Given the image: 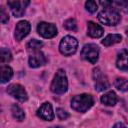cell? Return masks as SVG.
Listing matches in <instances>:
<instances>
[{
    "label": "cell",
    "mask_w": 128,
    "mask_h": 128,
    "mask_svg": "<svg viewBox=\"0 0 128 128\" xmlns=\"http://www.w3.org/2000/svg\"><path fill=\"white\" fill-rule=\"evenodd\" d=\"M67 88H68V81H67L66 73L63 69H59L52 80L50 89L55 94H63L67 91Z\"/></svg>",
    "instance_id": "obj_2"
},
{
    "label": "cell",
    "mask_w": 128,
    "mask_h": 128,
    "mask_svg": "<svg viewBox=\"0 0 128 128\" xmlns=\"http://www.w3.org/2000/svg\"><path fill=\"white\" fill-rule=\"evenodd\" d=\"M37 116L43 120H47V121L53 120L54 119V112H53L52 105L49 102L43 103L37 110Z\"/></svg>",
    "instance_id": "obj_11"
},
{
    "label": "cell",
    "mask_w": 128,
    "mask_h": 128,
    "mask_svg": "<svg viewBox=\"0 0 128 128\" xmlns=\"http://www.w3.org/2000/svg\"><path fill=\"white\" fill-rule=\"evenodd\" d=\"M64 27H65L67 30L76 31V30H77V24H76L75 19H73V18L67 19V20L64 22Z\"/></svg>",
    "instance_id": "obj_22"
},
{
    "label": "cell",
    "mask_w": 128,
    "mask_h": 128,
    "mask_svg": "<svg viewBox=\"0 0 128 128\" xmlns=\"http://www.w3.org/2000/svg\"><path fill=\"white\" fill-rule=\"evenodd\" d=\"M126 34H127V36H128V28L126 29Z\"/></svg>",
    "instance_id": "obj_28"
},
{
    "label": "cell",
    "mask_w": 128,
    "mask_h": 128,
    "mask_svg": "<svg viewBox=\"0 0 128 128\" xmlns=\"http://www.w3.org/2000/svg\"><path fill=\"white\" fill-rule=\"evenodd\" d=\"M0 18H1V22L3 24H5L9 20V15H8V13L6 12V10L3 6L0 7Z\"/></svg>",
    "instance_id": "obj_24"
},
{
    "label": "cell",
    "mask_w": 128,
    "mask_h": 128,
    "mask_svg": "<svg viewBox=\"0 0 128 128\" xmlns=\"http://www.w3.org/2000/svg\"><path fill=\"white\" fill-rule=\"evenodd\" d=\"M115 87L120 91H128V80L122 77H119L114 82Z\"/></svg>",
    "instance_id": "obj_19"
},
{
    "label": "cell",
    "mask_w": 128,
    "mask_h": 128,
    "mask_svg": "<svg viewBox=\"0 0 128 128\" xmlns=\"http://www.w3.org/2000/svg\"><path fill=\"white\" fill-rule=\"evenodd\" d=\"M29 1H8L7 4L10 7L13 15L15 17H21L26 9V6L29 5Z\"/></svg>",
    "instance_id": "obj_10"
},
{
    "label": "cell",
    "mask_w": 128,
    "mask_h": 128,
    "mask_svg": "<svg viewBox=\"0 0 128 128\" xmlns=\"http://www.w3.org/2000/svg\"><path fill=\"white\" fill-rule=\"evenodd\" d=\"M121 40H122L121 35H119V34H109V35H107L102 40V44L104 46L108 47V46H111L113 44H116V43L121 42Z\"/></svg>",
    "instance_id": "obj_16"
},
{
    "label": "cell",
    "mask_w": 128,
    "mask_h": 128,
    "mask_svg": "<svg viewBox=\"0 0 128 128\" xmlns=\"http://www.w3.org/2000/svg\"><path fill=\"white\" fill-rule=\"evenodd\" d=\"M94 104V99L90 94H80L76 95L71 100V107L77 112L84 113L92 107Z\"/></svg>",
    "instance_id": "obj_1"
},
{
    "label": "cell",
    "mask_w": 128,
    "mask_h": 128,
    "mask_svg": "<svg viewBox=\"0 0 128 128\" xmlns=\"http://www.w3.org/2000/svg\"><path fill=\"white\" fill-rule=\"evenodd\" d=\"M103 33H104V29L100 25L94 23L93 21H89L88 22L87 34L90 37H92V38H99V37H101L103 35Z\"/></svg>",
    "instance_id": "obj_14"
},
{
    "label": "cell",
    "mask_w": 128,
    "mask_h": 128,
    "mask_svg": "<svg viewBox=\"0 0 128 128\" xmlns=\"http://www.w3.org/2000/svg\"><path fill=\"white\" fill-rule=\"evenodd\" d=\"M81 57L90 62L91 64H94L97 62L99 57V48L95 44H86L83 46L81 50Z\"/></svg>",
    "instance_id": "obj_5"
},
{
    "label": "cell",
    "mask_w": 128,
    "mask_h": 128,
    "mask_svg": "<svg viewBox=\"0 0 128 128\" xmlns=\"http://www.w3.org/2000/svg\"><path fill=\"white\" fill-rule=\"evenodd\" d=\"M77 47H78V41L76 40L75 37H72L70 35L65 36L59 44V50L61 54L65 56H70L74 54L77 50Z\"/></svg>",
    "instance_id": "obj_4"
},
{
    "label": "cell",
    "mask_w": 128,
    "mask_h": 128,
    "mask_svg": "<svg viewBox=\"0 0 128 128\" xmlns=\"http://www.w3.org/2000/svg\"><path fill=\"white\" fill-rule=\"evenodd\" d=\"M0 59H1V63L2 64H5V63L10 62L11 59H12L11 52L8 49H6V48H1V56H0Z\"/></svg>",
    "instance_id": "obj_21"
},
{
    "label": "cell",
    "mask_w": 128,
    "mask_h": 128,
    "mask_svg": "<svg viewBox=\"0 0 128 128\" xmlns=\"http://www.w3.org/2000/svg\"><path fill=\"white\" fill-rule=\"evenodd\" d=\"M11 112H12L13 117H14L16 120H18V121L24 120V118H25V113H24V111H23L17 104H13V105H12V107H11Z\"/></svg>",
    "instance_id": "obj_18"
},
{
    "label": "cell",
    "mask_w": 128,
    "mask_h": 128,
    "mask_svg": "<svg viewBox=\"0 0 128 128\" xmlns=\"http://www.w3.org/2000/svg\"><path fill=\"white\" fill-rule=\"evenodd\" d=\"M113 128H127L124 124H122V123H116L114 126H113Z\"/></svg>",
    "instance_id": "obj_26"
},
{
    "label": "cell",
    "mask_w": 128,
    "mask_h": 128,
    "mask_svg": "<svg viewBox=\"0 0 128 128\" xmlns=\"http://www.w3.org/2000/svg\"><path fill=\"white\" fill-rule=\"evenodd\" d=\"M98 19L101 23L105 25H108V26L116 25L120 21V14L115 9L108 7V8H104L101 12H99Z\"/></svg>",
    "instance_id": "obj_3"
},
{
    "label": "cell",
    "mask_w": 128,
    "mask_h": 128,
    "mask_svg": "<svg viewBox=\"0 0 128 128\" xmlns=\"http://www.w3.org/2000/svg\"><path fill=\"white\" fill-rule=\"evenodd\" d=\"M117 101H118L117 95L113 91H109L101 97V102L107 106H114L117 103Z\"/></svg>",
    "instance_id": "obj_15"
},
{
    "label": "cell",
    "mask_w": 128,
    "mask_h": 128,
    "mask_svg": "<svg viewBox=\"0 0 128 128\" xmlns=\"http://www.w3.org/2000/svg\"><path fill=\"white\" fill-rule=\"evenodd\" d=\"M37 32L43 38H53L57 34V28L54 24L41 22L37 26Z\"/></svg>",
    "instance_id": "obj_7"
},
{
    "label": "cell",
    "mask_w": 128,
    "mask_h": 128,
    "mask_svg": "<svg viewBox=\"0 0 128 128\" xmlns=\"http://www.w3.org/2000/svg\"><path fill=\"white\" fill-rule=\"evenodd\" d=\"M50 128H61V127H59V126H54V127H50Z\"/></svg>",
    "instance_id": "obj_27"
},
{
    "label": "cell",
    "mask_w": 128,
    "mask_h": 128,
    "mask_svg": "<svg viewBox=\"0 0 128 128\" xmlns=\"http://www.w3.org/2000/svg\"><path fill=\"white\" fill-rule=\"evenodd\" d=\"M30 29H31V25L28 21L26 20L19 21L15 27V34H14L15 39L17 41H21L24 37H26L29 34Z\"/></svg>",
    "instance_id": "obj_9"
},
{
    "label": "cell",
    "mask_w": 128,
    "mask_h": 128,
    "mask_svg": "<svg viewBox=\"0 0 128 128\" xmlns=\"http://www.w3.org/2000/svg\"><path fill=\"white\" fill-rule=\"evenodd\" d=\"M12 76H13V70L9 66L3 65L1 67V82L2 83L8 82L12 78Z\"/></svg>",
    "instance_id": "obj_17"
},
{
    "label": "cell",
    "mask_w": 128,
    "mask_h": 128,
    "mask_svg": "<svg viewBox=\"0 0 128 128\" xmlns=\"http://www.w3.org/2000/svg\"><path fill=\"white\" fill-rule=\"evenodd\" d=\"M43 46V42L39 41V40H36V39H32L30 40L28 43H27V49L28 51H36V50H39L41 47Z\"/></svg>",
    "instance_id": "obj_20"
},
{
    "label": "cell",
    "mask_w": 128,
    "mask_h": 128,
    "mask_svg": "<svg viewBox=\"0 0 128 128\" xmlns=\"http://www.w3.org/2000/svg\"><path fill=\"white\" fill-rule=\"evenodd\" d=\"M93 79L95 82V89L98 91H104L110 86L108 78L99 68H95L93 70Z\"/></svg>",
    "instance_id": "obj_6"
},
{
    "label": "cell",
    "mask_w": 128,
    "mask_h": 128,
    "mask_svg": "<svg viewBox=\"0 0 128 128\" xmlns=\"http://www.w3.org/2000/svg\"><path fill=\"white\" fill-rule=\"evenodd\" d=\"M7 92H8L9 95H11L12 97L16 98L17 100H19L21 102L26 101L27 98H28L24 87L21 86L20 84H11V85H9L8 88H7Z\"/></svg>",
    "instance_id": "obj_8"
},
{
    "label": "cell",
    "mask_w": 128,
    "mask_h": 128,
    "mask_svg": "<svg viewBox=\"0 0 128 128\" xmlns=\"http://www.w3.org/2000/svg\"><path fill=\"white\" fill-rule=\"evenodd\" d=\"M56 113H57V116H58V118L60 120H65V119H67L69 117L68 112H66L64 109H61V108H58L56 110Z\"/></svg>",
    "instance_id": "obj_25"
},
{
    "label": "cell",
    "mask_w": 128,
    "mask_h": 128,
    "mask_svg": "<svg viewBox=\"0 0 128 128\" xmlns=\"http://www.w3.org/2000/svg\"><path fill=\"white\" fill-rule=\"evenodd\" d=\"M116 66L120 70H128V51L126 49L121 50L117 54Z\"/></svg>",
    "instance_id": "obj_13"
},
{
    "label": "cell",
    "mask_w": 128,
    "mask_h": 128,
    "mask_svg": "<svg viewBox=\"0 0 128 128\" xmlns=\"http://www.w3.org/2000/svg\"><path fill=\"white\" fill-rule=\"evenodd\" d=\"M28 63H29L30 67L37 68L46 63V57L40 50H36V51H33L32 54L29 56Z\"/></svg>",
    "instance_id": "obj_12"
},
{
    "label": "cell",
    "mask_w": 128,
    "mask_h": 128,
    "mask_svg": "<svg viewBox=\"0 0 128 128\" xmlns=\"http://www.w3.org/2000/svg\"><path fill=\"white\" fill-rule=\"evenodd\" d=\"M85 8H86V10L88 11V12H90V13H94V12H96V10H97V3L95 2V1H93V0H89V1H87L86 3H85Z\"/></svg>",
    "instance_id": "obj_23"
}]
</instances>
